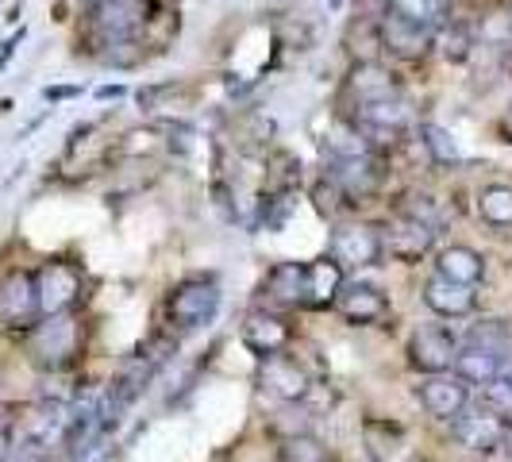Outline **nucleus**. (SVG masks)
Wrapping results in <instances>:
<instances>
[{"label": "nucleus", "mask_w": 512, "mask_h": 462, "mask_svg": "<svg viewBox=\"0 0 512 462\" xmlns=\"http://www.w3.org/2000/svg\"><path fill=\"white\" fill-rule=\"evenodd\" d=\"M85 347V320L74 312H58V316H39L27 328V355L39 370H66Z\"/></svg>", "instance_id": "1"}, {"label": "nucleus", "mask_w": 512, "mask_h": 462, "mask_svg": "<svg viewBox=\"0 0 512 462\" xmlns=\"http://www.w3.org/2000/svg\"><path fill=\"white\" fill-rule=\"evenodd\" d=\"M35 293H39V316L74 312L85 293V270L74 258H47L35 270Z\"/></svg>", "instance_id": "2"}, {"label": "nucleus", "mask_w": 512, "mask_h": 462, "mask_svg": "<svg viewBox=\"0 0 512 462\" xmlns=\"http://www.w3.org/2000/svg\"><path fill=\"white\" fill-rule=\"evenodd\" d=\"M216 308H220V285L212 278H185L166 297V320L181 332H193V328H205L216 316Z\"/></svg>", "instance_id": "3"}, {"label": "nucleus", "mask_w": 512, "mask_h": 462, "mask_svg": "<svg viewBox=\"0 0 512 462\" xmlns=\"http://www.w3.org/2000/svg\"><path fill=\"white\" fill-rule=\"evenodd\" d=\"M405 355H409L412 370H420V374H447L459 355V335L443 324H420L409 335Z\"/></svg>", "instance_id": "4"}, {"label": "nucleus", "mask_w": 512, "mask_h": 462, "mask_svg": "<svg viewBox=\"0 0 512 462\" xmlns=\"http://www.w3.org/2000/svg\"><path fill=\"white\" fill-rule=\"evenodd\" d=\"M378 235H382L385 255L405 262V266H416L420 258H428L432 247H436V228L416 220V216H405V212H397L385 228H378Z\"/></svg>", "instance_id": "5"}, {"label": "nucleus", "mask_w": 512, "mask_h": 462, "mask_svg": "<svg viewBox=\"0 0 512 462\" xmlns=\"http://www.w3.org/2000/svg\"><path fill=\"white\" fill-rule=\"evenodd\" d=\"M258 385L282 401V405H301L312 389V378H308L305 362H297L293 355H266L258 359Z\"/></svg>", "instance_id": "6"}, {"label": "nucleus", "mask_w": 512, "mask_h": 462, "mask_svg": "<svg viewBox=\"0 0 512 462\" xmlns=\"http://www.w3.org/2000/svg\"><path fill=\"white\" fill-rule=\"evenodd\" d=\"M378 47H382L389 58H397V62H420L424 54L436 47V31L412 24V20L397 16V12L389 8L382 16V24H378Z\"/></svg>", "instance_id": "7"}, {"label": "nucleus", "mask_w": 512, "mask_h": 462, "mask_svg": "<svg viewBox=\"0 0 512 462\" xmlns=\"http://www.w3.org/2000/svg\"><path fill=\"white\" fill-rule=\"evenodd\" d=\"M328 255H332L343 270L378 266V262L385 258L382 235H378V228H370V224H335Z\"/></svg>", "instance_id": "8"}, {"label": "nucleus", "mask_w": 512, "mask_h": 462, "mask_svg": "<svg viewBox=\"0 0 512 462\" xmlns=\"http://www.w3.org/2000/svg\"><path fill=\"white\" fill-rule=\"evenodd\" d=\"M324 178L335 181L347 201H362V197L378 193L382 166H378L374 154H332L328 166H324Z\"/></svg>", "instance_id": "9"}, {"label": "nucleus", "mask_w": 512, "mask_h": 462, "mask_svg": "<svg viewBox=\"0 0 512 462\" xmlns=\"http://www.w3.org/2000/svg\"><path fill=\"white\" fill-rule=\"evenodd\" d=\"M39 320V293L31 270H8L0 278V324L4 328H31Z\"/></svg>", "instance_id": "10"}, {"label": "nucleus", "mask_w": 512, "mask_h": 462, "mask_svg": "<svg viewBox=\"0 0 512 462\" xmlns=\"http://www.w3.org/2000/svg\"><path fill=\"white\" fill-rule=\"evenodd\" d=\"M332 308L339 312V320L351 324V328H374V324H382L385 316L393 312L382 289L366 282H343Z\"/></svg>", "instance_id": "11"}, {"label": "nucleus", "mask_w": 512, "mask_h": 462, "mask_svg": "<svg viewBox=\"0 0 512 462\" xmlns=\"http://www.w3.org/2000/svg\"><path fill=\"white\" fill-rule=\"evenodd\" d=\"M343 97H351L355 108L385 101V97H401V77L393 74L385 62L362 58V62L351 66V74H347V81H343Z\"/></svg>", "instance_id": "12"}, {"label": "nucleus", "mask_w": 512, "mask_h": 462, "mask_svg": "<svg viewBox=\"0 0 512 462\" xmlns=\"http://www.w3.org/2000/svg\"><path fill=\"white\" fill-rule=\"evenodd\" d=\"M416 401L428 416L451 424L470 401V385L462 382L459 374H451V370L447 374H424V382L416 385Z\"/></svg>", "instance_id": "13"}, {"label": "nucleus", "mask_w": 512, "mask_h": 462, "mask_svg": "<svg viewBox=\"0 0 512 462\" xmlns=\"http://www.w3.org/2000/svg\"><path fill=\"white\" fill-rule=\"evenodd\" d=\"M243 347L255 355V359H266V355H282L285 347L293 343V328L285 324L274 308H255L243 316Z\"/></svg>", "instance_id": "14"}, {"label": "nucleus", "mask_w": 512, "mask_h": 462, "mask_svg": "<svg viewBox=\"0 0 512 462\" xmlns=\"http://www.w3.org/2000/svg\"><path fill=\"white\" fill-rule=\"evenodd\" d=\"M451 436H455V443L466 447L470 455H493V451H501V443H505V424L482 409L478 412L462 409L459 416L451 420Z\"/></svg>", "instance_id": "15"}, {"label": "nucleus", "mask_w": 512, "mask_h": 462, "mask_svg": "<svg viewBox=\"0 0 512 462\" xmlns=\"http://www.w3.org/2000/svg\"><path fill=\"white\" fill-rule=\"evenodd\" d=\"M258 297L266 308L305 305V262H274L258 285Z\"/></svg>", "instance_id": "16"}, {"label": "nucleus", "mask_w": 512, "mask_h": 462, "mask_svg": "<svg viewBox=\"0 0 512 462\" xmlns=\"http://www.w3.org/2000/svg\"><path fill=\"white\" fill-rule=\"evenodd\" d=\"M420 301L432 308L436 316H443V320H462V316H470L478 308V293H474V285L428 278L424 289H420Z\"/></svg>", "instance_id": "17"}, {"label": "nucleus", "mask_w": 512, "mask_h": 462, "mask_svg": "<svg viewBox=\"0 0 512 462\" xmlns=\"http://www.w3.org/2000/svg\"><path fill=\"white\" fill-rule=\"evenodd\" d=\"M343 289V266L332 255H320L305 262V305L308 308H332Z\"/></svg>", "instance_id": "18"}, {"label": "nucleus", "mask_w": 512, "mask_h": 462, "mask_svg": "<svg viewBox=\"0 0 512 462\" xmlns=\"http://www.w3.org/2000/svg\"><path fill=\"white\" fill-rule=\"evenodd\" d=\"M436 278H447V282H459V285H478L482 278H486V258L478 255L474 247H466V243L439 247Z\"/></svg>", "instance_id": "19"}, {"label": "nucleus", "mask_w": 512, "mask_h": 462, "mask_svg": "<svg viewBox=\"0 0 512 462\" xmlns=\"http://www.w3.org/2000/svg\"><path fill=\"white\" fill-rule=\"evenodd\" d=\"M451 374H459L466 385H486L505 374V355H497V351H489V347L466 343V347H459V355H455Z\"/></svg>", "instance_id": "20"}, {"label": "nucleus", "mask_w": 512, "mask_h": 462, "mask_svg": "<svg viewBox=\"0 0 512 462\" xmlns=\"http://www.w3.org/2000/svg\"><path fill=\"white\" fill-rule=\"evenodd\" d=\"M474 208H478L482 224H489V228H512V185H486L478 193V205Z\"/></svg>", "instance_id": "21"}, {"label": "nucleus", "mask_w": 512, "mask_h": 462, "mask_svg": "<svg viewBox=\"0 0 512 462\" xmlns=\"http://www.w3.org/2000/svg\"><path fill=\"white\" fill-rule=\"evenodd\" d=\"M389 8L412 24L432 27V31L451 20V0H389Z\"/></svg>", "instance_id": "22"}, {"label": "nucleus", "mask_w": 512, "mask_h": 462, "mask_svg": "<svg viewBox=\"0 0 512 462\" xmlns=\"http://www.w3.org/2000/svg\"><path fill=\"white\" fill-rule=\"evenodd\" d=\"M416 135H420V147L428 151V158H432L436 166H459L462 162L459 139L447 128H439V124H420Z\"/></svg>", "instance_id": "23"}, {"label": "nucleus", "mask_w": 512, "mask_h": 462, "mask_svg": "<svg viewBox=\"0 0 512 462\" xmlns=\"http://www.w3.org/2000/svg\"><path fill=\"white\" fill-rule=\"evenodd\" d=\"M436 47L447 62H466L474 54V47H478V35H474V27L447 20L443 27H436Z\"/></svg>", "instance_id": "24"}, {"label": "nucleus", "mask_w": 512, "mask_h": 462, "mask_svg": "<svg viewBox=\"0 0 512 462\" xmlns=\"http://www.w3.org/2000/svg\"><path fill=\"white\" fill-rule=\"evenodd\" d=\"M54 455H58V447H51V443L24 436V432H8V447H4L0 462H54Z\"/></svg>", "instance_id": "25"}, {"label": "nucleus", "mask_w": 512, "mask_h": 462, "mask_svg": "<svg viewBox=\"0 0 512 462\" xmlns=\"http://www.w3.org/2000/svg\"><path fill=\"white\" fill-rule=\"evenodd\" d=\"M482 412L497 416L501 424H512V378L501 374L493 382L482 385Z\"/></svg>", "instance_id": "26"}, {"label": "nucleus", "mask_w": 512, "mask_h": 462, "mask_svg": "<svg viewBox=\"0 0 512 462\" xmlns=\"http://www.w3.org/2000/svg\"><path fill=\"white\" fill-rule=\"evenodd\" d=\"M466 343H474V347H489V351H497V355H505L512 347V332L505 320H478L470 335H466Z\"/></svg>", "instance_id": "27"}, {"label": "nucleus", "mask_w": 512, "mask_h": 462, "mask_svg": "<svg viewBox=\"0 0 512 462\" xmlns=\"http://www.w3.org/2000/svg\"><path fill=\"white\" fill-rule=\"evenodd\" d=\"M278 462H328V451L308 432H301V436H289L278 447Z\"/></svg>", "instance_id": "28"}, {"label": "nucleus", "mask_w": 512, "mask_h": 462, "mask_svg": "<svg viewBox=\"0 0 512 462\" xmlns=\"http://www.w3.org/2000/svg\"><path fill=\"white\" fill-rule=\"evenodd\" d=\"M312 201H316V208H320V216H339L343 208L351 205L347 197H343V189L335 185V181H328V178H320L316 181V189H312Z\"/></svg>", "instance_id": "29"}, {"label": "nucleus", "mask_w": 512, "mask_h": 462, "mask_svg": "<svg viewBox=\"0 0 512 462\" xmlns=\"http://www.w3.org/2000/svg\"><path fill=\"white\" fill-rule=\"evenodd\" d=\"M20 39H24V27H20V31H16L8 43H0V70L8 66V58H12V51H16V43H20Z\"/></svg>", "instance_id": "30"}, {"label": "nucleus", "mask_w": 512, "mask_h": 462, "mask_svg": "<svg viewBox=\"0 0 512 462\" xmlns=\"http://www.w3.org/2000/svg\"><path fill=\"white\" fill-rule=\"evenodd\" d=\"M77 93H81L77 85H62V89H47L43 97H47V101H66V97H77Z\"/></svg>", "instance_id": "31"}, {"label": "nucleus", "mask_w": 512, "mask_h": 462, "mask_svg": "<svg viewBox=\"0 0 512 462\" xmlns=\"http://www.w3.org/2000/svg\"><path fill=\"white\" fill-rule=\"evenodd\" d=\"M497 51H501V66H505V74H512V31H509V39H505Z\"/></svg>", "instance_id": "32"}, {"label": "nucleus", "mask_w": 512, "mask_h": 462, "mask_svg": "<svg viewBox=\"0 0 512 462\" xmlns=\"http://www.w3.org/2000/svg\"><path fill=\"white\" fill-rule=\"evenodd\" d=\"M497 131H501V139H505V143H512V104H509V112L497 120Z\"/></svg>", "instance_id": "33"}, {"label": "nucleus", "mask_w": 512, "mask_h": 462, "mask_svg": "<svg viewBox=\"0 0 512 462\" xmlns=\"http://www.w3.org/2000/svg\"><path fill=\"white\" fill-rule=\"evenodd\" d=\"M124 93V85H104V89H97V97H120Z\"/></svg>", "instance_id": "34"}, {"label": "nucleus", "mask_w": 512, "mask_h": 462, "mask_svg": "<svg viewBox=\"0 0 512 462\" xmlns=\"http://www.w3.org/2000/svg\"><path fill=\"white\" fill-rule=\"evenodd\" d=\"M501 451L512 459V424H505V443H501Z\"/></svg>", "instance_id": "35"}, {"label": "nucleus", "mask_w": 512, "mask_h": 462, "mask_svg": "<svg viewBox=\"0 0 512 462\" xmlns=\"http://www.w3.org/2000/svg\"><path fill=\"white\" fill-rule=\"evenodd\" d=\"M4 447H8V428L0 424V459H4Z\"/></svg>", "instance_id": "36"}, {"label": "nucleus", "mask_w": 512, "mask_h": 462, "mask_svg": "<svg viewBox=\"0 0 512 462\" xmlns=\"http://www.w3.org/2000/svg\"><path fill=\"white\" fill-rule=\"evenodd\" d=\"M509 24H512V0H509Z\"/></svg>", "instance_id": "37"}, {"label": "nucleus", "mask_w": 512, "mask_h": 462, "mask_svg": "<svg viewBox=\"0 0 512 462\" xmlns=\"http://www.w3.org/2000/svg\"><path fill=\"white\" fill-rule=\"evenodd\" d=\"M416 462H428V459H416Z\"/></svg>", "instance_id": "38"}]
</instances>
